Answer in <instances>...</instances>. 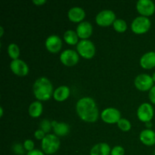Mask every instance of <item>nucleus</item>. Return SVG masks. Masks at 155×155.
<instances>
[{
	"label": "nucleus",
	"mask_w": 155,
	"mask_h": 155,
	"mask_svg": "<svg viewBox=\"0 0 155 155\" xmlns=\"http://www.w3.org/2000/svg\"><path fill=\"white\" fill-rule=\"evenodd\" d=\"M76 110L79 117L86 123H95L99 112L95 100L90 97H83L76 104Z\"/></svg>",
	"instance_id": "f257e3e1"
},
{
	"label": "nucleus",
	"mask_w": 155,
	"mask_h": 155,
	"mask_svg": "<svg viewBox=\"0 0 155 155\" xmlns=\"http://www.w3.org/2000/svg\"><path fill=\"white\" fill-rule=\"evenodd\" d=\"M33 92L38 101H48L53 96L54 93L52 83L47 77H39L33 83Z\"/></svg>",
	"instance_id": "f03ea898"
},
{
	"label": "nucleus",
	"mask_w": 155,
	"mask_h": 155,
	"mask_svg": "<svg viewBox=\"0 0 155 155\" xmlns=\"http://www.w3.org/2000/svg\"><path fill=\"white\" fill-rule=\"evenodd\" d=\"M61 146L59 138L54 134H47L41 142L42 151L46 154H53L57 152Z\"/></svg>",
	"instance_id": "7ed1b4c3"
},
{
	"label": "nucleus",
	"mask_w": 155,
	"mask_h": 155,
	"mask_svg": "<svg viewBox=\"0 0 155 155\" xmlns=\"http://www.w3.org/2000/svg\"><path fill=\"white\" fill-rule=\"evenodd\" d=\"M77 51L79 55L85 59H91L95 56V46L93 42L89 39H82L77 45Z\"/></svg>",
	"instance_id": "20e7f679"
},
{
	"label": "nucleus",
	"mask_w": 155,
	"mask_h": 155,
	"mask_svg": "<svg viewBox=\"0 0 155 155\" xmlns=\"http://www.w3.org/2000/svg\"><path fill=\"white\" fill-rule=\"evenodd\" d=\"M151 22L148 18L139 16L135 18L131 24V30L136 34H144L150 30Z\"/></svg>",
	"instance_id": "39448f33"
},
{
	"label": "nucleus",
	"mask_w": 155,
	"mask_h": 155,
	"mask_svg": "<svg viewBox=\"0 0 155 155\" xmlns=\"http://www.w3.org/2000/svg\"><path fill=\"white\" fill-rule=\"evenodd\" d=\"M116 21V15L111 10L101 11L95 17V22L100 27H109Z\"/></svg>",
	"instance_id": "423d86ee"
},
{
	"label": "nucleus",
	"mask_w": 155,
	"mask_h": 155,
	"mask_svg": "<svg viewBox=\"0 0 155 155\" xmlns=\"http://www.w3.org/2000/svg\"><path fill=\"white\" fill-rule=\"evenodd\" d=\"M154 83L152 77L145 74H139L135 78L134 80L135 86L141 92L151 90V88L154 86Z\"/></svg>",
	"instance_id": "0eeeda50"
},
{
	"label": "nucleus",
	"mask_w": 155,
	"mask_h": 155,
	"mask_svg": "<svg viewBox=\"0 0 155 155\" xmlns=\"http://www.w3.org/2000/svg\"><path fill=\"white\" fill-rule=\"evenodd\" d=\"M154 108L152 105L149 103H142L139 105L137 110V117L139 120L142 122L146 123L151 122L154 117Z\"/></svg>",
	"instance_id": "6e6552de"
},
{
	"label": "nucleus",
	"mask_w": 155,
	"mask_h": 155,
	"mask_svg": "<svg viewBox=\"0 0 155 155\" xmlns=\"http://www.w3.org/2000/svg\"><path fill=\"white\" fill-rule=\"evenodd\" d=\"M101 118L106 124H117L121 119V113L115 107H107L101 112Z\"/></svg>",
	"instance_id": "1a4fd4ad"
},
{
	"label": "nucleus",
	"mask_w": 155,
	"mask_h": 155,
	"mask_svg": "<svg viewBox=\"0 0 155 155\" xmlns=\"http://www.w3.org/2000/svg\"><path fill=\"white\" fill-rule=\"evenodd\" d=\"M136 10L141 16H151L155 12V4L151 0H139L136 2Z\"/></svg>",
	"instance_id": "9d476101"
},
{
	"label": "nucleus",
	"mask_w": 155,
	"mask_h": 155,
	"mask_svg": "<svg viewBox=\"0 0 155 155\" xmlns=\"http://www.w3.org/2000/svg\"><path fill=\"white\" fill-rule=\"evenodd\" d=\"M60 61L65 66L73 67L78 63L80 57L77 51L72 49H67L61 53Z\"/></svg>",
	"instance_id": "9b49d317"
},
{
	"label": "nucleus",
	"mask_w": 155,
	"mask_h": 155,
	"mask_svg": "<svg viewBox=\"0 0 155 155\" xmlns=\"http://www.w3.org/2000/svg\"><path fill=\"white\" fill-rule=\"evenodd\" d=\"M10 69L12 73L18 77H24L29 73V67L25 62L21 59L12 60L10 63Z\"/></svg>",
	"instance_id": "f8f14e48"
},
{
	"label": "nucleus",
	"mask_w": 155,
	"mask_h": 155,
	"mask_svg": "<svg viewBox=\"0 0 155 155\" xmlns=\"http://www.w3.org/2000/svg\"><path fill=\"white\" fill-rule=\"evenodd\" d=\"M46 49L51 53H58L62 48V40L57 35H51L45 42Z\"/></svg>",
	"instance_id": "ddd939ff"
},
{
	"label": "nucleus",
	"mask_w": 155,
	"mask_h": 155,
	"mask_svg": "<svg viewBox=\"0 0 155 155\" xmlns=\"http://www.w3.org/2000/svg\"><path fill=\"white\" fill-rule=\"evenodd\" d=\"M93 27L89 21H83L77 25V32L79 38L82 39H88L92 34Z\"/></svg>",
	"instance_id": "4468645a"
},
{
	"label": "nucleus",
	"mask_w": 155,
	"mask_h": 155,
	"mask_svg": "<svg viewBox=\"0 0 155 155\" xmlns=\"http://www.w3.org/2000/svg\"><path fill=\"white\" fill-rule=\"evenodd\" d=\"M68 18L74 23H81L86 17V12L84 9L80 7H73L68 11Z\"/></svg>",
	"instance_id": "2eb2a0df"
},
{
	"label": "nucleus",
	"mask_w": 155,
	"mask_h": 155,
	"mask_svg": "<svg viewBox=\"0 0 155 155\" xmlns=\"http://www.w3.org/2000/svg\"><path fill=\"white\" fill-rule=\"evenodd\" d=\"M143 69L151 70L155 68V51H148L141 57L139 61Z\"/></svg>",
	"instance_id": "dca6fc26"
},
{
	"label": "nucleus",
	"mask_w": 155,
	"mask_h": 155,
	"mask_svg": "<svg viewBox=\"0 0 155 155\" xmlns=\"http://www.w3.org/2000/svg\"><path fill=\"white\" fill-rule=\"evenodd\" d=\"M139 140L146 146L155 145V132L151 129H145L139 134Z\"/></svg>",
	"instance_id": "f3484780"
},
{
	"label": "nucleus",
	"mask_w": 155,
	"mask_h": 155,
	"mask_svg": "<svg viewBox=\"0 0 155 155\" xmlns=\"http://www.w3.org/2000/svg\"><path fill=\"white\" fill-rule=\"evenodd\" d=\"M51 127L54 135L58 137L67 136L70 132L69 125L65 123H58L56 120H53L51 121Z\"/></svg>",
	"instance_id": "a211bd4d"
},
{
	"label": "nucleus",
	"mask_w": 155,
	"mask_h": 155,
	"mask_svg": "<svg viewBox=\"0 0 155 155\" xmlns=\"http://www.w3.org/2000/svg\"><path fill=\"white\" fill-rule=\"evenodd\" d=\"M71 94V90L67 86H61L58 87L53 93V98L55 101L61 102L68 99Z\"/></svg>",
	"instance_id": "6ab92c4d"
},
{
	"label": "nucleus",
	"mask_w": 155,
	"mask_h": 155,
	"mask_svg": "<svg viewBox=\"0 0 155 155\" xmlns=\"http://www.w3.org/2000/svg\"><path fill=\"white\" fill-rule=\"evenodd\" d=\"M110 145L105 142H100L94 145L90 150V155H110Z\"/></svg>",
	"instance_id": "aec40b11"
},
{
	"label": "nucleus",
	"mask_w": 155,
	"mask_h": 155,
	"mask_svg": "<svg viewBox=\"0 0 155 155\" xmlns=\"http://www.w3.org/2000/svg\"><path fill=\"white\" fill-rule=\"evenodd\" d=\"M43 110V106L39 101H35L30 104L28 113L31 117L38 118L41 116Z\"/></svg>",
	"instance_id": "412c9836"
},
{
	"label": "nucleus",
	"mask_w": 155,
	"mask_h": 155,
	"mask_svg": "<svg viewBox=\"0 0 155 155\" xmlns=\"http://www.w3.org/2000/svg\"><path fill=\"white\" fill-rule=\"evenodd\" d=\"M64 39L65 42L70 45H77L79 42V36L77 32L72 30H68L64 34Z\"/></svg>",
	"instance_id": "4be33fe9"
},
{
	"label": "nucleus",
	"mask_w": 155,
	"mask_h": 155,
	"mask_svg": "<svg viewBox=\"0 0 155 155\" xmlns=\"http://www.w3.org/2000/svg\"><path fill=\"white\" fill-rule=\"evenodd\" d=\"M8 54L12 60L18 59L20 56V48L17 44L11 43L8 46Z\"/></svg>",
	"instance_id": "5701e85b"
},
{
	"label": "nucleus",
	"mask_w": 155,
	"mask_h": 155,
	"mask_svg": "<svg viewBox=\"0 0 155 155\" xmlns=\"http://www.w3.org/2000/svg\"><path fill=\"white\" fill-rule=\"evenodd\" d=\"M113 27L117 33H123L127 31V24L124 20L123 19H116L114 23L113 24Z\"/></svg>",
	"instance_id": "b1692460"
},
{
	"label": "nucleus",
	"mask_w": 155,
	"mask_h": 155,
	"mask_svg": "<svg viewBox=\"0 0 155 155\" xmlns=\"http://www.w3.org/2000/svg\"><path fill=\"white\" fill-rule=\"evenodd\" d=\"M117 127L122 131L128 132L131 130L132 124L129 120L126 119V118H121L119 122L117 123Z\"/></svg>",
	"instance_id": "393cba45"
},
{
	"label": "nucleus",
	"mask_w": 155,
	"mask_h": 155,
	"mask_svg": "<svg viewBox=\"0 0 155 155\" xmlns=\"http://www.w3.org/2000/svg\"><path fill=\"white\" fill-rule=\"evenodd\" d=\"M39 127H40V130H42V131L45 133H48L51 131V130L52 129L51 127V122H50L48 120H43L41 121L40 124H39Z\"/></svg>",
	"instance_id": "a878e982"
},
{
	"label": "nucleus",
	"mask_w": 155,
	"mask_h": 155,
	"mask_svg": "<svg viewBox=\"0 0 155 155\" xmlns=\"http://www.w3.org/2000/svg\"><path fill=\"white\" fill-rule=\"evenodd\" d=\"M125 154V150L120 145H117L114 146L111 149L110 155H124Z\"/></svg>",
	"instance_id": "bb28decb"
},
{
	"label": "nucleus",
	"mask_w": 155,
	"mask_h": 155,
	"mask_svg": "<svg viewBox=\"0 0 155 155\" xmlns=\"http://www.w3.org/2000/svg\"><path fill=\"white\" fill-rule=\"evenodd\" d=\"M23 145H24V149H25L26 151H28V152L29 151H33V150H34V142H33V141H32L31 139H27V140L24 141Z\"/></svg>",
	"instance_id": "cd10ccee"
},
{
	"label": "nucleus",
	"mask_w": 155,
	"mask_h": 155,
	"mask_svg": "<svg viewBox=\"0 0 155 155\" xmlns=\"http://www.w3.org/2000/svg\"><path fill=\"white\" fill-rule=\"evenodd\" d=\"M24 145H22L20 143L15 144V145L13 146L14 152H15V154H17V155H22L24 154Z\"/></svg>",
	"instance_id": "c85d7f7f"
},
{
	"label": "nucleus",
	"mask_w": 155,
	"mask_h": 155,
	"mask_svg": "<svg viewBox=\"0 0 155 155\" xmlns=\"http://www.w3.org/2000/svg\"><path fill=\"white\" fill-rule=\"evenodd\" d=\"M45 136H46L45 133L42 130H40V129L36 130L34 133V138L37 139V140H42L45 138Z\"/></svg>",
	"instance_id": "c756f323"
},
{
	"label": "nucleus",
	"mask_w": 155,
	"mask_h": 155,
	"mask_svg": "<svg viewBox=\"0 0 155 155\" xmlns=\"http://www.w3.org/2000/svg\"><path fill=\"white\" fill-rule=\"evenodd\" d=\"M148 97H149V100L152 104H155V86L151 88V90L149 91L148 93Z\"/></svg>",
	"instance_id": "7c9ffc66"
},
{
	"label": "nucleus",
	"mask_w": 155,
	"mask_h": 155,
	"mask_svg": "<svg viewBox=\"0 0 155 155\" xmlns=\"http://www.w3.org/2000/svg\"><path fill=\"white\" fill-rule=\"evenodd\" d=\"M27 155H45V153L39 149H34L31 151L27 152Z\"/></svg>",
	"instance_id": "2f4dec72"
},
{
	"label": "nucleus",
	"mask_w": 155,
	"mask_h": 155,
	"mask_svg": "<svg viewBox=\"0 0 155 155\" xmlns=\"http://www.w3.org/2000/svg\"><path fill=\"white\" fill-rule=\"evenodd\" d=\"M33 3L36 6H41L46 3V0H33Z\"/></svg>",
	"instance_id": "473e14b6"
},
{
	"label": "nucleus",
	"mask_w": 155,
	"mask_h": 155,
	"mask_svg": "<svg viewBox=\"0 0 155 155\" xmlns=\"http://www.w3.org/2000/svg\"><path fill=\"white\" fill-rule=\"evenodd\" d=\"M3 33H4V29L2 27H0V37L3 36Z\"/></svg>",
	"instance_id": "72a5a7b5"
},
{
	"label": "nucleus",
	"mask_w": 155,
	"mask_h": 155,
	"mask_svg": "<svg viewBox=\"0 0 155 155\" xmlns=\"http://www.w3.org/2000/svg\"><path fill=\"white\" fill-rule=\"evenodd\" d=\"M145 125H146V127H148V129H149L150 127H151V126H152V124H151V122H148L145 124Z\"/></svg>",
	"instance_id": "f704fd0d"
},
{
	"label": "nucleus",
	"mask_w": 155,
	"mask_h": 155,
	"mask_svg": "<svg viewBox=\"0 0 155 155\" xmlns=\"http://www.w3.org/2000/svg\"><path fill=\"white\" fill-rule=\"evenodd\" d=\"M0 112H1V114H0V117H2V116H3V108H2V107H0Z\"/></svg>",
	"instance_id": "c9c22d12"
},
{
	"label": "nucleus",
	"mask_w": 155,
	"mask_h": 155,
	"mask_svg": "<svg viewBox=\"0 0 155 155\" xmlns=\"http://www.w3.org/2000/svg\"><path fill=\"white\" fill-rule=\"evenodd\" d=\"M152 79H153V80H154V82L155 83V72L154 73V74H153V75H152Z\"/></svg>",
	"instance_id": "e433bc0d"
}]
</instances>
